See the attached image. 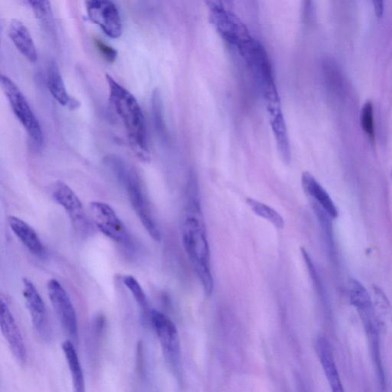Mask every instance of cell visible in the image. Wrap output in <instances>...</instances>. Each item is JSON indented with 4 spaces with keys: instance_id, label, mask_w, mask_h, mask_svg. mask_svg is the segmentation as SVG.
I'll return each instance as SVG.
<instances>
[{
    "instance_id": "cell-25",
    "label": "cell",
    "mask_w": 392,
    "mask_h": 392,
    "mask_svg": "<svg viewBox=\"0 0 392 392\" xmlns=\"http://www.w3.org/2000/svg\"><path fill=\"white\" fill-rule=\"evenodd\" d=\"M123 283L127 289L132 293V295L135 299L137 305L139 306L140 310L149 317L150 311L149 308L148 300L145 291L137 280L132 275H126L123 278Z\"/></svg>"
},
{
    "instance_id": "cell-20",
    "label": "cell",
    "mask_w": 392,
    "mask_h": 392,
    "mask_svg": "<svg viewBox=\"0 0 392 392\" xmlns=\"http://www.w3.org/2000/svg\"><path fill=\"white\" fill-rule=\"evenodd\" d=\"M47 84L51 95L61 106L70 108L78 107L77 101L69 96L60 69L55 62H51L49 64Z\"/></svg>"
},
{
    "instance_id": "cell-27",
    "label": "cell",
    "mask_w": 392,
    "mask_h": 392,
    "mask_svg": "<svg viewBox=\"0 0 392 392\" xmlns=\"http://www.w3.org/2000/svg\"><path fill=\"white\" fill-rule=\"evenodd\" d=\"M153 119L155 127L162 139H167L168 132L163 114V106L160 94L156 90L152 97Z\"/></svg>"
},
{
    "instance_id": "cell-8",
    "label": "cell",
    "mask_w": 392,
    "mask_h": 392,
    "mask_svg": "<svg viewBox=\"0 0 392 392\" xmlns=\"http://www.w3.org/2000/svg\"><path fill=\"white\" fill-rule=\"evenodd\" d=\"M47 292L52 307L67 335L77 341V318L74 305L69 293L56 279H51L47 283Z\"/></svg>"
},
{
    "instance_id": "cell-19",
    "label": "cell",
    "mask_w": 392,
    "mask_h": 392,
    "mask_svg": "<svg viewBox=\"0 0 392 392\" xmlns=\"http://www.w3.org/2000/svg\"><path fill=\"white\" fill-rule=\"evenodd\" d=\"M9 36L17 50L30 62L37 60L35 43L26 26L21 21H12L8 29Z\"/></svg>"
},
{
    "instance_id": "cell-16",
    "label": "cell",
    "mask_w": 392,
    "mask_h": 392,
    "mask_svg": "<svg viewBox=\"0 0 392 392\" xmlns=\"http://www.w3.org/2000/svg\"><path fill=\"white\" fill-rule=\"evenodd\" d=\"M316 350L331 390L333 392H343V384L328 339L319 336L316 341Z\"/></svg>"
},
{
    "instance_id": "cell-12",
    "label": "cell",
    "mask_w": 392,
    "mask_h": 392,
    "mask_svg": "<svg viewBox=\"0 0 392 392\" xmlns=\"http://www.w3.org/2000/svg\"><path fill=\"white\" fill-rule=\"evenodd\" d=\"M23 296L35 331L39 336L47 341L51 336L47 307L36 286L27 278L23 279Z\"/></svg>"
},
{
    "instance_id": "cell-5",
    "label": "cell",
    "mask_w": 392,
    "mask_h": 392,
    "mask_svg": "<svg viewBox=\"0 0 392 392\" xmlns=\"http://www.w3.org/2000/svg\"><path fill=\"white\" fill-rule=\"evenodd\" d=\"M1 87L13 112L26 130L29 138L36 147H41L44 136L40 123L22 91L10 77L3 75H1Z\"/></svg>"
},
{
    "instance_id": "cell-11",
    "label": "cell",
    "mask_w": 392,
    "mask_h": 392,
    "mask_svg": "<svg viewBox=\"0 0 392 392\" xmlns=\"http://www.w3.org/2000/svg\"><path fill=\"white\" fill-rule=\"evenodd\" d=\"M52 198L69 215L77 230L83 234L90 231V223L83 204L75 193L67 184L58 181L52 188Z\"/></svg>"
},
{
    "instance_id": "cell-9",
    "label": "cell",
    "mask_w": 392,
    "mask_h": 392,
    "mask_svg": "<svg viewBox=\"0 0 392 392\" xmlns=\"http://www.w3.org/2000/svg\"><path fill=\"white\" fill-rule=\"evenodd\" d=\"M89 209L91 218L98 230L115 243L129 246V233L112 207L106 202L96 201L90 202Z\"/></svg>"
},
{
    "instance_id": "cell-10",
    "label": "cell",
    "mask_w": 392,
    "mask_h": 392,
    "mask_svg": "<svg viewBox=\"0 0 392 392\" xmlns=\"http://www.w3.org/2000/svg\"><path fill=\"white\" fill-rule=\"evenodd\" d=\"M86 6L90 21L99 26L103 34L112 38L121 36V18L112 0H86Z\"/></svg>"
},
{
    "instance_id": "cell-2",
    "label": "cell",
    "mask_w": 392,
    "mask_h": 392,
    "mask_svg": "<svg viewBox=\"0 0 392 392\" xmlns=\"http://www.w3.org/2000/svg\"><path fill=\"white\" fill-rule=\"evenodd\" d=\"M110 107L125 130L130 147L140 160H150L145 115L140 103L125 88L112 77L106 75Z\"/></svg>"
},
{
    "instance_id": "cell-32",
    "label": "cell",
    "mask_w": 392,
    "mask_h": 392,
    "mask_svg": "<svg viewBox=\"0 0 392 392\" xmlns=\"http://www.w3.org/2000/svg\"><path fill=\"white\" fill-rule=\"evenodd\" d=\"M96 45L101 55L109 62H114L117 56V51L109 45L99 40L96 41Z\"/></svg>"
},
{
    "instance_id": "cell-29",
    "label": "cell",
    "mask_w": 392,
    "mask_h": 392,
    "mask_svg": "<svg viewBox=\"0 0 392 392\" xmlns=\"http://www.w3.org/2000/svg\"><path fill=\"white\" fill-rule=\"evenodd\" d=\"M373 291L376 309L384 321H388L391 318L392 313L389 300L380 287L374 285Z\"/></svg>"
},
{
    "instance_id": "cell-6",
    "label": "cell",
    "mask_w": 392,
    "mask_h": 392,
    "mask_svg": "<svg viewBox=\"0 0 392 392\" xmlns=\"http://www.w3.org/2000/svg\"><path fill=\"white\" fill-rule=\"evenodd\" d=\"M207 5L212 24L228 43L237 48L252 37L246 25L233 12L212 0H208Z\"/></svg>"
},
{
    "instance_id": "cell-15",
    "label": "cell",
    "mask_w": 392,
    "mask_h": 392,
    "mask_svg": "<svg viewBox=\"0 0 392 392\" xmlns=\"http://www.w3.org/2000/svg\"><path fill=\"white\" fill-rule=\"evenodd\" d=\"M267 110L280 158L284 162L289 163L291 159V143L282 106L280 104H274L267 106Z\"/></svg>"
},
{
    "instance_id": "cell-18",
    "label": "cell",
    "mask_w": 392,
    "mask_h": 392,
    "mask_svg": "<svg viewBox=\"0 0 392 392\" xmlns=\"http://www.w3.org/2000/svg\"><path fill=\"white\" fill-rule=\"evenodd\" d=\"M302 184L305 193L321 207L332 219L338 217V209L330 196L309 172H304L302 176Z\"/></svg>"
},
{
    "instance_id": "cell-26",
    "label": "cell",
    "mask_w": 392,
    "mask_h": 392,
    "mask_svg": "<svg viewBox=\"0 0 392 392\" xmlns=\"http://www.w3.org/2000/svg\"><path fill=\"white\" fill-rule=\"evenodd\" d=\"M313 210H315L320 225L322 227L323 232L326 238V245H328V251L331 256L336 254V248L334 239H333L332 228L331 224L330 215L326 213L323 209L315 202H313Z\"/></svg>"
},
{
    "instance_id": "cell-24",
    "label": "cell",
    "mask_w": 392,
    "mask_h": 392,
    "mask_svg": "<svg viewBox=\"0 0 392 392\" xmlns=\"http://www.w3.org/2000/svg\"><path fill=\"white\" fill-rule=\"evenodd\" d=\"M39 24L47 31L54 28V16L50 0H28Z\"/></svg>"
},
{
    "instance_id": "cell-17",
    "label": "cell",
    "mask_w": 392,
    "mask_h": 392,
    "mask_svg": "<svg viewBox=\"0 0 392 392\" xmlns=\"http://www.w3.org/2000/svg\"><path fill=\"white\" fill-rule=\"evenodd\" d=\"M8 222L12 232L31 254L36 257L45 256V247L34 228L16 217H10Z\"/></svg>"
},
{
    "instance_id": "cell-33",
    "label": "cell",
    "mask_w": 392,
    "mask_h": 392,
    "mask_svg": "<svg viewBox=\"0 0 392 392\" xmlns=\"http://www.w3.org/2000/svg\"><path fill=\"white\" fill-rule=\"evenodd\" d=\"M377 18L382 19L384 15V0H371Z\"/></svg>"
},
{
    "instance_id": "cell-34",
    "label": "cell",
    "mask_w": 392,
    "mask_h": 392,
    "mask_svg": "<svg viewBox=\"0 0 392 392\" xmlns=\"http://www.w3.org/2000/svg\"><path fill=\"white\" fill-rule=\"evenodd\" d=\"M251 3L252 4V6H258L257 0H251Z\"/></svg>"
},
{
    "instance_id": "cell-30",
    "label": "cell",
    "mask_w": 392,
    "mask_h": 392,
    "mask_svg": "<svg viewBox=\"0 0 392 392\" xmlns=\"http://www.w3.org/2000/svg\"><path fill=\"white\" fill-rule=\"evenodd\" d=\"M302 252L305 260L306 265L307 267H308L310 277L313 283L315 284L318 293H319L320 295L322 296L323 299H326V294L324 293V289L321 280H320L317 271L316 269V267L315 264H313L309 253L307 252L304 248H302Z\"/></svg>"
},
{
    "instance_id": "cell-4",
    "label": "cell",
    "mask_w": 392,
    "mask_h": 392,
    "mask_svg": "<svg viewBox=\"0 0 392 392\" xmlns=\"http://www.w3.org/2000/svg\"><path fill=\"white\" fill-rule=\"evenodd\" d=\"M108 163L112 168L117 178L125 188L134 210L146 231L154 241H161V232L156 224L148 200L134 169L123 160L117 158H109Z\"/></svg>"
},
{
    "instance_id": "cell-21",
    "label": "cell",
    "mask_w": 392,
    "mask_h": 392,
    "mask_svg": "<svg viewBox=\"0 0 392 392\" xmlns=\"http://www.w3.org/2000/svg\"><path fill=\"white\" fill-rule=\"evenodd\" d=\"M62 348L69 365L73 389L75 392H84L86 390L84 372L73 342L67 339L63 342Z\"/></svg>"
},
{
    "instance_id": "cell-22",
    "label": "cell",
    "mask_w": 392,
    "mask_h": 392,
    "mask_svg": "<svg viewBox=\"0 0 392 392\" xmlns=\"http://www.w3.org/2000/svg\"><path fill=\"white\" fill-rule=\"evenodd\" d=\"M367 332L372 362H373L378 384L382 390L387 387L384 369L382 363L380 349V326H373Z\"/></svg>"
},
{
    "instance_id": "cell-14",
    "label": "cell",
    "mask_w": 392,
    "mask_h": 392,
    "mask_svg": "<svg viewBox=\"0 0 392 392\" xmlns=\"http://www.w3.org/2000/svg\"><path fill=\"white\" fill-rule=\"evenodd\" d=\"M349 294L350 304L357 310L365 330L380 324L369 293L358 280L352 278L350 280Z\"/></svg>"
},
{
    "instance_id": "cell-23",
    "label": "cell",
    "mask_w": 392,
    "mask_h": 392,
    "mask_svg": "<svg viewBox=\"0 0 392 392\" xmlns=\"http://www.w3.org/2000/svg\"><path fill=\"white\" fill-rule=\"evenodd\" d=\"M246 202L248 207H249L252 211L257 215L258 217L269 221L272 225L278 228V230H283L285 224L284 220L275 209L263 204V202L252 198H247Z\"/></svg>"
},
{
    "instance_id": "cell-28",
    "label": "cell",
    "mask_w": 392,
    "mask_h": 392,
    "mask_svg": "<svg viewBox=\"0 0 392 392\" xmlns=\"http://www.w3.org/2000/svg\"><path fill=\"white\" fill-rule=\"evenodd\" d=\"M361 126L363 132L369 137L371 143L375 141V127L373 106L371 101H367L364 104L361 111Z\"/></svg>"
},
{
    "instance_id": "cell-3",
    "label": "cell",
    "mask_w": 392,
    "mask_h": 392,
    "mask_svg": "<svg viewBox=\"0 0 392 392\" xmlns=\"http://www.w3.org/2000/svg\"><path fill=\"white\" fill-rule=\"evenodd\" d=\"M237 49L250 71L254 84L267 103V106L280 104V99L272 65L263 45L252 37L241 43Z\"/></svg>"
},
{
    "instance_id": "cell-1",
    "label": "cell",
    "mask_w": 392,
    "mask_h": 392,
    "mask_svg": "<svg viewBox=\"0 0 392 392\" xmlns=\"http://www.w3.org/2000/svg\"><path fill=\"white\" fill-rule=\"evenodd\" d=\"M182 243L196 276L207 296L214 291L206 224L202 215L197 182L191 178L188 185V204L182 230Z\"/></svg>"
},
{
    "instance_id": "cell-13",
    "label": "cell",
    "mask_w": 392,
    "mask_h": 392,
    "mask_svg": "<svg viewBox=\"0 0 392 392\" xmlns=\"http://www.w3.org/2000/svg\"><path fill=\"white\" fill-rule=\"evenodd\" d=\"M0 328L12 354L17 361L24 364L27 359V351L24 339L10 309L8 300L3 295L0 298Z\"/></svg>"
},
{
    "instance_id": "cell-7",
    "label": "cell",
    "mask_w": 392,
    "mask_h": 392,
    "mask_svg": "<svg viewBox=\"0 0 392 392\" xmlns=\"http://www.w3.org/2000/svg\"><path fill=\"white\" fill-rule=\"evenodd\" d=\"M149 320L158 337L167 361L173 368L177 369L181 347L179 332L175 323L164 313L156 310L150 311Z\"/></svg>"
},
{
    "instance_id": "cell-31",
    "label": "cell",
    "mask_w": 392,
    "mask_h": 392,
    "mask_svg": "<svg viewBox=\"0 0 392 392\" xmlns=\"http://www.w3.org/2000/svg\"><path fill=\"white\" fill-rule=\"evenodd\" d=\"M315 2L313 0H302V19L305 25H310L315 18Z\"/></svg>"
}]
</instances>
